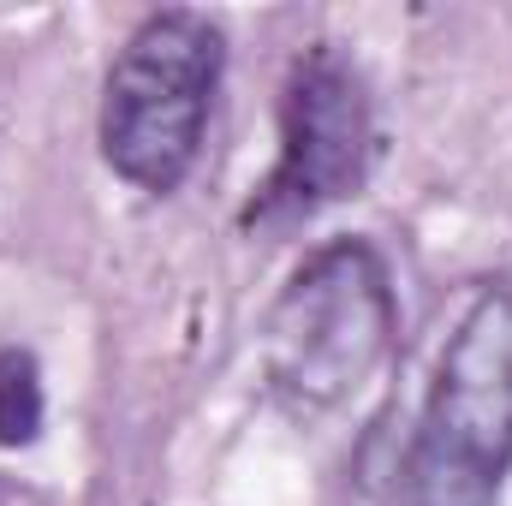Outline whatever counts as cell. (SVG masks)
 <instances>
[{"instance_id":"obj_1","label":"cell","mask_w":512,"mask_h":506,"mask_svg":"<svg viewBox=\"0 0 512 506\" xmlns=\"http://www.w3.org/2000/svg\"><path fill=\"white\" fill-rule=\"evenodd\" d=\"M512 465V286L471 304L411 447V506H495Z\"/></svg>"},{"instance_id":"obj_3","label":"cell","mask_w":512,"mask_h":506,"mask_svg":"<svg viewBox=\"0 0 512 506\" xmlns=\"http://www.w3.org/2000/svg\"><path fill=\"white\" fill-rule=\"evenodd\" d=\"M393 340V286L382 256L358 239L316 251L262 322L268 381L292 405H340L382 364Z\"/></svg>"},{"instance_id":"obj_5","label":"cell","mask_w":512,"mask_h":506,"mask_svg":"<svg viewBox=\"0 0 512 506\" xmlns=\"http://www.w3.org/2000/svg\"><path fill=\"white\" fill-rule=\"evenodd\" d=\"M42 429V376L24 346H0V447H30Z\"/></svg>"},{"instance_id":"obj_4","label":"cell","mask_w":512,"mask_h":506,"mask_svg":"<svg viewBox=\"0 0 512 506\" xmlns=\"http://www.w3.org/2000/svg\"><path fill=\"white\" fill-rule=\"evenodd\" d=\"M370 173V102L358 72L316 48L310 60L292 66L286 108H280V167L262 185L251 215L262 221H292L316 215L340 197H352Z\"/></svg>"},{"instance_id":"obj_2","label":"cell","mask_w":512,"mask_h":506,"mask_svg":"<svg viewBox=\"0 0 512 506\" xmlns=\"http://www.w3.org/2000/svg\"><path fill=\"white\" fill-rule=\"evenodd\" d=\"M221 84V30L203 12H155L131 30L102 96V155L137 191H173L209 126Z\"/></svg>"}]
</instances>
